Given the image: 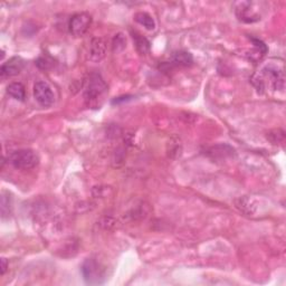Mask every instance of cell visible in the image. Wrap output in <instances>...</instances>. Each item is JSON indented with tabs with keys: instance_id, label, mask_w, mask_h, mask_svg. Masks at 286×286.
<instances>
[{
	"instance_id": "cell-3",
	"label": "cell",
	"mask_w": 286,
	"mask_h": 286,
	"mask_svg": "<svg viewBox=\"0 0 286 286\" xmlns=\"http://www.w3.org/2000/svg\"><path fill=\"white\" fill-rule=\"evenodd\" d=\"M9 161L16 169L29 170L38 164L39 157L34 150L21 149L11 153L9 156Z\"/></svg>"
},
{
	"instance_id": "cell-15",
	"label": "cell",
	"mask_w": 286,
	"mask_h": 286,
	"mask_svg": "<svg viewBox=\"0 0 286 286\" xmlns=\"http://www.w3.org/2000/svg\"><path fill=\"white\" fill-rule=\"evenodd\" d=\"M251 41H253L254 45H255V47L257 48V50L259 51V53H262V55H265L266 54V53H267V47H266V45L264 43H263L262 40L256 39V38H251Z\"/></svg>"
},
{
	"instance_id": "cell-5",
	"label": "cell",
	"mask_w": 286,
	"mask_h": 286,
	"mask_svg": "<svg viewBox=\"0 0 286 286\" xmlns=\"http://www.w3.org/2000/svg\"><path fill=\"white\" fill-rule=\"evenodd\" d=\"M34 96L38 104L44 107H48L54 104V93H53L51 86L45 82H37L34 85Z\"/></svg>"
},
{
	"instance_id": "cell-9",
	"label": "cell",
	"mask_w": 286,
	"mask_h": 286,
	"mask_svg": "<svg viewBox=\"0 0 286 286\" xmlns=\"http://www.w3.org/2000/svg\"><path fill=\"white\" fill-rule=\"evenodd\" d=\"M134 19L148 31H153L156 28V21H154L151 15H149L148 13H143V11L137 13L134 15Z\"/></svg>"
},
{
	"instance_id": "cell-11",
	"label": "cell",
	"mask_w": 286,
	"mask_h": 286,
	"mask_svg": "<svg viewBox=\"0 0 286 286\" xmlns=\"http://www.w3.org/2000/svg\"><path fill=\"white\" fill-rule=\"evenodd\" d=\"M172 61H174V63L178 64V65L189 66L194 63V57L189 52L179 51L172 55Z\"/></svg>"
},
{
	"instance_id": "cell-16",
	"label": "cell",
	"mask_w": 286,
	"mask_h": 286,
	"mask_svg": "<svg viewBox=\"0 0 286 286\" xmlns=\"http://www.w3.org/2000/svg\"><path fill=\"white\" fill-rule=\"evenodd\" d=\"M6 270H7V261H6V258H1V274L2 275L6 273Z\"/></svg>"
},
{
	"instance_id": "cell-6",
	"label": "cell",
	"mask_w": 286,
	"mask_h": 286,
	"mask_svg": "<svg viewBox=\"0 0 286 286\" xmlns=\"http://www.w3.org/2000/svg\"><path fill=\"white\" fill-rule=\"evenodd\" d=\"M239 7L236 8V15L240 20L244 22H255L261 20V15L256 13V10L253 9L254 2H239Z\"/></svg>"
},
{
	"instance_id": "cell-4",
	"label": "cell",
	"mask_w": 286,
	"mask_h": 286,
	"mask_svg": "<svg viewBox=\"0 0 286 286\" xmlns=\"http://www.w3.org/2000/svg\"><path fill=\"white\" fill-rule=\"evenodd\" d=\"M92 24V16L88 13H77L71 17L69 22V29L72 35L75 37H82L89 31Z\"/></svg>"
},
{
	"instance_id": "cell-7",
	"label": "cell",
	"mask_w": 286,
	"mask_h": 286,
	"mask_svg": "<svg viewBox=\"0 0 286 286\" xmlns=\"http://www.w3.org/2000/svg\"><path fill=\"white\" fill-rule=\"evenodd\" d=\"M24 59L20 57H13L8 62L2 64L1 69H0V74H1L2 78L16 76V75L19 74L24 70Z\"/></svg>"
},
{
	"instance_id": "cell-1",
	"label": "cell",
	"mask_w": 286,
	"mask_h": 286,
	"mask_svg": "<svg viewBox=\"0 0 286 286\" xmlns=\"http://www.w3.org/2000/svg\"><path fill=\"white\" fill-rule=\"evenodd\" d=\"M107 93V85L99 74H93L89 77L84 92L85 103L91 108H100Z\"/></svg>"
},
{
	"instance_id": "cell-8",
	"label": "cell",
	"mask_w": 286,
	"mask_h": 286,
	"mask_svg": "<svg viewBox=\"0 0 286 286\" xmlns=\"http://www.w3.org/2000/svg\"><path fill=\"white\" fill-rule=\"evenodd\" d=\"M107 53V43L103 38H94L89 47V56L94 62H100L103 59Z\"/></svg>"
},
{
	"instance_id": "cell-14",
	"label": "cell",
	"mask_w": 286,
	"mask_h": 286,
	"mask_svg": "<svg viewBox=\"0 0 286 286\" xmlns=\"http://www.w3.org/2000/svg\"><path fill=\"white\" fill-rule=\"evenodd\" d=\"M36 64H37V66H38L39 69H41V70H48L53 66V62L50 61V59L46 58V57L38 58L37 59Z\"/></svg>"
},
{
	"instance_id": "cell-12",
	"label": "cell",
	"mask_w": 286,
	"mask_h": 286,
	"mask_svg": "<svg viewBox=\"0 0 286 286\" xmlns=\"http://www.w3.org/2000/svg\"><path fill=\"white\" fill-rule=\"evenodd\" d=\"M133 39L135 43V47H137V50L140 54L144 55L150 51V43L145 37L139 35L137 33H133Z\"/></svg>"
},
{
	"instance_id": "cell-2",
	"label": "cell",
	"mask_w": 286,
	"mask_h": 286,
	"mask_svg": "<svg viewBox=\"0 0 286 286\" xmlns=\"http://www.w3.org/2000/svg\"><path fill=\"white\" fill-rule=\"evenodd\" d=\"M82 275L89 285L102 284L107 280V268L94 258H88L82 265Z\"/></svg>"
},
{
	"instance_id": "cell-13",
	"label": "cell",
	"mask_w": 286,
	"mask_h": 286,
	"mask_svg": "<svg viewBox=\"0 0 286 286\" xmlns=\"http://www.w3.org/2000/svg\"><path fill=\"white\" fill-rule=\"evenodd\" d=\"M126 46V39L123 36V34H118L115 35L114 39H113V51L114 52H121Z\"/></svg>"
},
{
	"instance_id": "cell-10",
	"label": "cell",
	"mask_w": 286,
	"mask_h": 286,
	"mask_svg": "<svg viewBox=\"0 0 286 286\" xmlns=\"http://www.w3.org/2000/svg\"><path fill=\"white\" fill-rule=\"evenodd\" d=\"M7 93L11 97H14L15 100L25 101L26 99L25 86L21 83H11V84L8 85V88H7Z\"/></svg>"
}]
</instances>
